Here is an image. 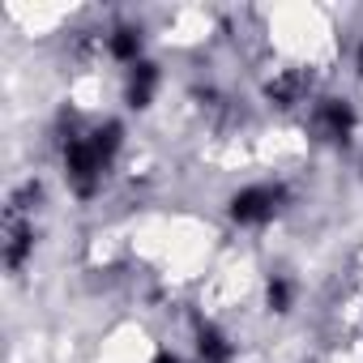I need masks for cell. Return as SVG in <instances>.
I'll return each instance as SVG.
<instances>
[{
  "label": "cell",
  "mask_w": 363,
  "mask_h": 363,
  "mask_svg": "<svg viewBox=\"0 0 363 363\" xmlns=\"http://www.w3.org/2000/svg\"><path fill=\"white\" fill-rule=\"evenodd\" d=\"M278 201H282V189H269V184L244 189V193L231 201V218H235V223H265V218H274Z\"/></svg>",
  "instance_id": "cell-1"
},
{
  "label": "cell",
  "mask_w": 363,
  "mask_h": 363,
  "mask_svg": "<svg viewBox=\"0 0 363 363\" xmlns=\"http://www.w3.org/2000/svg\"><path fill=\"white\" fill-rule=\"evenodd\" d=\"M316 133L325 137V141H346L350 137V128H354V111L346 107V103H337V99H329V103H320L316 107Z\"/></svg>",
  "instance_id": "cell-2"
},
{
  "label": "cell",
  "mask_w": 363,
  "mask_h": 363,
  "mask_svg": "<svg viewBox=\"0 0 363 363\" xmlns=\"http://www.w3.org/2000/svg\"><path fill=\"white\" fill-rule=\"evenodd\" d=\"M158 86V69L154 65H133V77H128V103L133 107H145L150 94Z\"/></svg>",
  "instance_id": "cell-3"
},
{
  "label": "cell",
  "mask_w": 363,
  "mask_h": 363,
  "mask_svg": "<svg viewBox=\"0 0 363 363\" xmlns=\"http://www.w3.org/2000/svg\"><path fill=\"white\" fill-rule=\"evenodd\" d=\"M197 337H201L197 346H201V359H206V363H231V342H227L214 325H201Z\"/></svg>",
  "instance_id": "cell-4"
},
{
  "label": "cell",
  "mask_w": 363,
  "mask_h": 363,
  "mask_svg": "<svg viewBox=\"0 0 363 363\" xmlns=\"http://www.w3.org/2000/svg\"><path fill=\"white\" fill-rule=\"evenodd\" d=\"M303 90H308V82L295 77V73H282L278 82H269V99H274L278 107H295V103L303 99Z\"/></svg>",
  "instance_id": "cell-5"
},
{
  "label": "cell",
  "mask_w": 363,
  "mask_h": 363,
  "mask_svg": "<svg viewBox=\"0 0 363 363\" xmlns=\"http://www.w3.org/2000/svg\"><path fill=\"white\" fill-rule=\"evenodd\" d=\"M137 52H141V35H137L133 26H120V30L111 35V56H116V60L137 65Z\"/></svg>",
  "instance_id": "cell-6"
},
{
  "label": "cell",
  "mask_w": 363,
  "mask_h": 363,
  "mask_svg": "<svg viewBox=\"0 0 363 363\" xmlns=\"http://www.w3.org/2000/svg\"><path fill=\"white\" fill-rule=\"evenodd\" d=\"M269 308H274V312H286V308H291V282H286V278H274V282H269Z\"/></svg>",
  "instance_id": "cell-7"
},
{
  "label": "cell",
  "mask_w": 363,
  "mask_h": 363,
  "mask_svg": "<svg viewBox=\"0 0 363 363\" xmlns=\"http://www.w3.org/2000/svg\"><path fill=\"white\" fill-rule=\"evenodd\" d=\"M154 363H179V359H175V354H158Z\"/></svg>",
  "instance_id": "cell-8"
},
{
  "label": "cell",
  "mask_w": 363,
  "mask_h": 363,
  "mask_svg": "<svg viewBox=\"0 0 363 363\" xmlns=\"http://www.w3.org/2000/svg\"><path fill=\"white\" fill-rule=\"evenodd\" d=\"M359 69H363V52H359Z\"/></svg>",
  "instance_id": "cell-9"
}]
</instances>
